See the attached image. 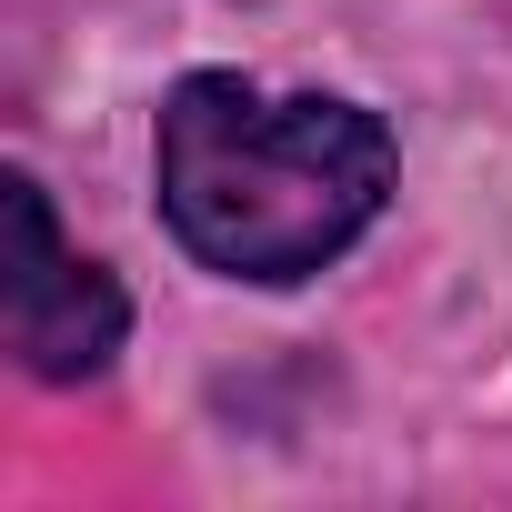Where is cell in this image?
<instances>
[{"instance_id": "1", "label": "cell", "mask_w": 512, "mask_h": 512, "mask_svg": "<svg viewBox=\"0 0 512 512\" xmlns=\"http://www.w3.org/2000/svg\"><path fill=\"white\" fill-rule=\"evenodd\" d=\"M161 221L221 282H312L382 221L392 131L342 91L191 71L161 101Z\"/></svg>"}, {"instance_id": "2", "label": "cell", "mask_w": 512, "mask_h": 512, "mask_svg": "<svg viewBox=\"0 0 512 512\" xmlns=\"http://www.w3.org/2000/svg\"><path fill=\"white\" fill-rule=\"evenodd\" d=\"M0 221H11V251H0V332H11L21 372H41V382L111 372V352L131 332L121 282L91 262V251L61 241V221H51V201H41L31 171L0 181Z\"/></svg>"}]
</instances>
